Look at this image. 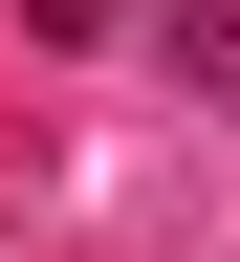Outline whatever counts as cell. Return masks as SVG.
I'll use <instances>...</instances> for the list:
<instances>
[{"label":"cell","mask_w":240,"mask_h":262,"mask_svg":"<svg viewBox=\"0 0 240 262\" xmlns=\"http://www.w3.org/2000/svg\"><path fill=\"white\" fill-rule=\"evenodd\" d=\"M175 66H197V88H240V0H197V22H175Z\"/></svg>","instance_id":"cell-1"}]
</instances>
